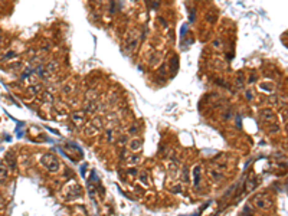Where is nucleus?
Instances as JSON below:
<instances>
[{
    "label": "nucleus",
    "instance_id": "obj_1",
    "mask_svg": "<svg viewBox=\"0 0 288 216\" xmlns=\"http://www.w3.org/2000/svg\"><path fill=\"white\" fill-rule=\"evenodd\" d=\"M40 163H42L43 167H46L48 172L51 173H56L58 170L61 169V163L55 154L52 153H45V154L40 157Z\"/></svg>",
    "mask_w": 288,
    "mask_h": 216
},
{
    "label": "nucleus",
    "instance_id": "obj_2",
    "mask_svg": "<svg viewBox=\"0 0 288 216\" xmlns=\"http://www.w3.org/2000/svg\"><path fill=\"white\" fill-rule=\"evenodd\" d=\"M254 205H255L258 209H262V210H268L272 207V199L267 195V193H259L254 197Z\"/></svg>",
    "mask_w": 288,
    "mask_h": 216
},
{
    "label": "nucleus",
    "instance_id": "obj_3",
    "mask_svg": "<svg viewBox=\"0 0 288 216\" xmlns=\"http://www.w3.org/2000/svg\"><path fill=\"white\" fill-rule=\"evenodd\" d=\"M258 115L261 117V120H264L265 122H275V113L271 108H262L258 111Z\"/></svg>",
    "mask_w": 288,
    "mask_h": 216
},
{
    "label": "nucleus",
    "instance_id": "obj_4",
    "mask_svg": "<svg viewBox=\"0 0 288 216\" xmlns=\"http://www.w3.org/2000/svg\"><path fill=\"white\" fill-rule=\"evenodd\" d=\"M9 177V169L5 163H0V184H3Z\"/></svg>",
    "mask_w": 288,
    "mask_h": 216
},
{
    "label": "nucleus",
    "instance_id": "obj_5",
    "mask_svg": "<svg viewBox=\"0 0 288 216\" xmlns=\"http://www.w3.org/2000/svg\"><path fill=\"white\" fill-rule=\"evenodd\" d=\"M5 160H6V166H7V169H9V167L12 170L16 169V160H14V154L12 153V151H9V153L6 154Z\"/></svg>",
    "mask_w": 288,
    "mask_h": 216
},
{
    "label": "nucleus",
    "instance_id": "obj_6",
    "mask_svg": "<svg viewBox=\"0 0 288 216\" xmlns=\"http://www.w3.org/2000/svg\"><path fill=\"white\" fill-rule=\"evenodd\" d=\"M143 141L140 140V138H134V140H131V143H130V148H131L132 151H137L140 147H141Z\"/></svg>",
    "mask_w": 288,
    "mask_h": 216
},
{
    "label": "nucleus",
    "instance_id": "obj_7",
    "mask_svg": "<svg viewBox=\"0 0 288 216\" xmlns=\"http://www.w3.org/2000/svg\"><path fill=\"white\" fill-rule=\"evenodd\" d=\"M193 177H194V186H199V182H200V167L196 166L193 169Z\"/></svg>",
    "mask_w": 288,
    "mask_h": 216
},
{
    "label": "nucleus",
    "instance_id": "obj_8",
    "mask_svg": "<svg viewBox=\"0 0 288 216\" xmlns=\"http://www.w3.org/2000/svg\"><path fill=\"white\" fill-rule=\"evenodd\" d=\"M140 160H141V156L140 154H132L131 157L128 159V163H130V164H137Z\"/></svg>",
    "mask_w": 288,
    "mask_h": 216
},
{
    "label": "nucleus",
    "instance_id": "obj_9",
    "mask_svg": "<svg viewBox=\"0 0 288 216\" xmlns=\"http://www.w3.org/2000/svg\"><path fill=\"white\" fill-rule=\"evenodd\" d=\"M84 114L82 113H76L72 115V120H74V122H76V124H81V122L84 121V117H82Z\"/></svg>",
    "mask_w": 288,
    "mask_h": 216
},
{
    "label": "nucleus",
    "instance_id": "obj_10",
    "mask_svg": "<svg viewBox=\"0 0 288 216\" xmlns=\"http://www.w3.org/2000/svg\"><path fill=\"white\" fill-rule=\"evenodd\" d=\"M140 180H141V183H144L146 186L148 184V180H147V173H146V172H143V173H141V176H140Z\"/></svg>",
    "mask_w": 288,
    "mask_h": 216
},
{
    "label": "nucleus",
    "instance_id": "obj_11",
    "mask_svg": "<svg viewBox=\"0 0 288 216\" xmlns=\"http://www.w3.org/2000/svg\"><path fill=\"white\" fill-rule=\"evenodd\" d=\"M176 69H177V58L173 56V59H171V71L176 72Z\"/></svg>",
    "mask_w": 288,
    "mask_h": 216
},
{
    "label": "nucleus",
    "instance_id": "obj_12",
    "mask_svg": "<svg viewBox=\"0 0 288 216\" xmlns=\"http://www.w3.org/2000/svg\"><path fill=\"white\" fill-rule=\"evenodd\" d=\"M130 133H131V134H132V133H137V127H136V125H134V127H131V128H130Z\"/></svg>",
    "mask_w": 288,
    "mask_h": 216
},
{
    "label": "nucleus",
    "instance_id": "obj_13",
    "mask_svg": "<svg viewBox=\"0 0 288 216\" xmlns=\"http://www.w3.org/2000/svg\"><path fill=\"white\" fill-rule=\"evenodd\" d=\"M246 98H252V95H251V92H246Z\"/></svg>",
    "mask_w": 288,
    "mask_h": 216
},
{
    "label": "nucleus",
    "instance_id": "obj_14",
    "mask_svg": "<svg viewBox=\"0 0 288 216\" xmlns=\"http://www.w3.org/2000/svg\"><path fill=\"white\" fill-rule=\"evenodd\" d=\"M137 172H136V169H132V170H130V174H136Z\"/></svg>",
    "mask_w": 288,
    "mask_h": 216
},
{
    "label": "nucleus",
    "instance_id": "obj_15",
    "mask_svg": "<svg viewBox=\"0 0 288 216\" xmlns=\"http://www.w3.org/2000/svg\"><path fill=\"white\" fill-rule=\"evenodd\" d=\"M2 40H3V38H2V36H0V43H2Z\"/></svg>",
    "mask_w": 288,
    "mask_h": 216
},
{
    "label": "nucleus",
    "instance_id": "obj_16",
    "mask_svg": "<svg viewBox=\"0 0 288 216\" xmlns=\"http://www.w3.org/2000/svg\"><path fill=\"white\" fill-rule=\"evenodd\" d=\"M194 216H199V215H194Z\"/></svg>",
    "mask_w": 288,
    "mask_h": 216
}]
</instances>
